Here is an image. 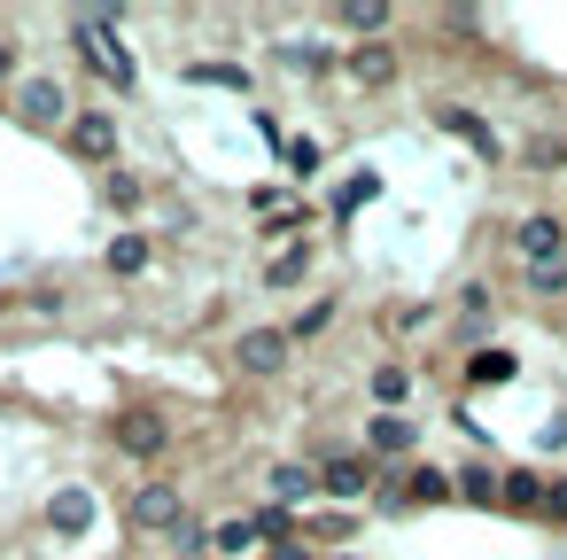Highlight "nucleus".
<instances>
[{"label": "nucleus", "mask_w": 567, "mask_h": 560, "mask_svg": "<svg viewBox=\"0 0 567 560\" xmlns=\"http://www.w3.org/2000/svg\"><path fill=\"white\" fill-rule=\"evenodd\" d=\"M513 250H520V265H528V288L536 296H567V218H520V234H513Z\"/></svg>", "instance_id": "f257e3e1"}, {"label": "nucleus", "mask_w": 567, "mask_h": 560, "mask_svg": "<svg viewBox=\"0 0 567 560\" xmlns=\"http://www.w3.org/2000/svg\"><path fill=\"white\" fill-rule=\"evenodd\" d=\"M79 55H86L102 79L133 86V55H125V40H117V9H86V17H79Z\"/></svg>", "instance_id": "f03ea898"}, {"label": "nucleus", "mask_w": 567, "mask_h": 560, "mask_svg": "<svg viewBox=\"0 0 567 560\" xmlns=\"http://www.w3.org/2000/svg\"><path fill=\"white\" fill-rule=\"evenodd\" d=\"M110 436H117V451H133V459H164V451H172V428H164L156 405H125Z\"/></svg>", "instance_id": "7ed1b4c3"}, {"label": "nucleus", "mask_w": 567, "mask_h": 560, "mask_svg": "<svg viewBox=\"0 0 567 560\" xmlns=\"http://www.w3.org/2000/svg\"><path fill=\"white\" fill-rule=\"evenodd\" d=\"M133 529H148V537H179V529H187V498H179L172 482H141V490H133Z\"/></svg>", "instance_id": "20e7f679"}, {"label": "nucleus", "mask_w": 567, "mask_h": 560, "mask_svg": "<svg viewBox=\"0 0 567 560\" xmlns=\"http://www.w3.org/2000/svg\"><path fill=\"white\" fill-rule=\"evenodd\" d=\"M71 156L110 164V156H117V118H110V110H79V118H71Z\"/></svg>", "instance_id": "39448f33"}, {"label": "nucleus", "mask_w": 567, "mask_h": 560, "mask_svg": "<svg viewBox=\"0 0 567 560\" xmlns=\"http://www.w3.org/2000/svg\"><path fill=\"white\" fill-rule=\"evenodd\" d=\"M234 366H241V374H280V366H288V327H249V335L234 343Z\"/></svg>", "instance_id": "423d86ee"}, {"label": "nucleus", "mask_w": 567, "mask_h": 560, "mask_svg": "<svg viewBox=\"0 0 567 560\" xmlns=\"http://www.w3.org/2000/svg\"><path fill=\"white\" fill-rule=\"evenodd\" d=\"M17 118H24V125H63V118H79V110L63 102L55 79H24V86H17Z\"/></svg>", "instance_id": "0eeeda50"}, {"label": "nucleus", "mask_w": 567, "mask_h": 560, "mask_svg": "<svg viewBox=\"0 0 567 560\" xmlns=\"http://www.w3.org/2000/svg\"><path fill=\"white\" fill-rule=\"evenodd\" d=\"M319 490H334V498H365V490H373V475H365V459L334 451V459L319 467Z\"/></svg>", "instance_id": "6e6552de"}, {"label": "nucleus", "mask_w": 567, "mask_h": 560, "mask_svg": "<svg viewBox=\"0 0 567 560\" xmlns=\"http://www.w3.org/2000/svg\"><path fill=\"white\" fill-rule=\"evenodd\" d=\"M350 79H358V86H389V79H396V55H389L381 40H358V48H350Z\"/></svg>", "instance_id": "1a4fd4ad"}, {"label": "nucleus", "mask_w": 567, "mask_h": 560, "mask_svg": "<svg viewBox=\"0 0 567 560\" xmlns=\"http://www.w3.org/2000/svg\"><path fill=\"white\" fill-rule=\"evenodd\" d=\"M435 125H443L451 141H466L474 156H497V133H489V125H482L474 110H435Z\"/></svg>", "instance_id": "9d476101"}, {"label": "nucleus", "mask_w": 567, "mask_h": 560, "mask_svg": "<svg viewBox=\"0 0 567 560\" xmlns=\"http://www.w3.org/2000/svg\"><path fill=\"white\" fill-rule=\"evenodd\" d=\"M48 521H55V537H86V529H94V498H86V490H55Z\"/></svg>", "instance_id": "9b49d317"}, {"label": "nucleus", "mask_w": 567, "mask_h": 560, "mask_svg": "<svg viewBox=\"0 0 567 560\" xmlns=\"http://www.w3.org/2000/svg\"><path fill=\"white\" fill-rule=\"evenodd\" d=\"M365 444H373L381 459H404V451H412V420H396V413H381V420L365 428Z\"/></svg>", "instance_id": "f8f14e48"}, {"label": "nucleus", "mask_w": 567, "mask_h": 560, "mask_svg": "<svg viewBox=\"0 0 567 560\" xmlns=\"http://www.w3.org/2000/svg\"><path fill=\"white\" fill-rule=\"evenodd\" d=\"M513 374H520L513 350H474V358H466V381H482V389H489V381H513Z\"/></svg>", "instance_id": "ddd939ff"}, {"label": "nucleus", "mask_w": 567, "mask_h": 560, "mask_svg": "<svg viewBox=\"0 0 567 560\" xmlns=\"http://www.w3.org/2000/svg\"><path fill=\"white\" fill-rule=\"evenodd\" d=\"M544 490H551V482H536V475H528V467H513V475H505V490H497V498H505V506H520V513H544Z\"/></svg>", "instance_id": "4468645a"}, {"label": "nucleus", "mask_w": 567, "mask_h": 560, "mask_svg": "<svg viewBox=\"0 0 567 560\" xmlns=\"http://www.w3.org/2000/svg\"><path fill=\"white\" fill-rule=\"evenodd\" d=\"M311 490H319V475H311V467H272V498H280V506H303Z\"/></svg>", "instance_id": "2eb2a0df"}, {"label": "nucleus", "mask_w": 567, "mask_h": 560, "mask_svg": "<svg viewBox=\"0 0 567 560\" xmlns=\"http://www.w3.org/2000/svg\"><path fill=\"white\" fill-rule=\"evenodd\" d=\"M404 498H412V506H435V498H451V475H443V467H412V475H404Z\"/></svg>", "instance_id": "dca6fc26"}, {"label": "nucleus", "mask_w": 567, "mask_h": 560, "mask_svg": "<svg viewBox=\"0 0 567 560\" xmlns=\"http://www.w3.org/2000/svg\"><path fill=\"white\" fill-rule=\"evenodd\" d=\"M187 79H195V86H226V94H249V71H234V63H187Z\"/></svg>", "instance_id": "f3484780"}, {"label": "nucleus", "mask_w": 567, "mask_h": 560, "mask_svg": "<svg viewBox=\"0 0 567 560\" xmlns=\"http://www.w3.org/2000/svg\"><path fill=\"white\" fill-rule=\"evenodd\" d=\"M257 537H265L257 521H218V529H210V552H249Z\"/></svg>", "instance_id": "a211bd4d"}, {"label": "nucleus", "mask_w": 567, "mask_h": 560, "mask_svg": "<svg viewBox=\"0 0 567 560\" xmlns=\"http://www.w3.org/2000/svg\"><path fill=\"white\" fill-rule=\"evenodd\" d=\"M342 24H350V32H389V0H350Z\"/></svg>", "instance_id": "6ab92c4d"}, {"label": "nucleus", "mask_w": 567, "mask_h": 560, "mask_svg": "<svg viewBox=\"0 0 567 560\" xmlns=\"http://www.w3.org/2000/svg\"><path fill=\"white\" fill-rule=\"evenodd\" d=\"M141 265H148V242L141 234H117L110 242V273H141Z\"/></svg>", "instance_id": "aec40b11"}, {"label": "nucleus", "mask_w": 567, "mask_h": 560, "mask_svg": "<svg viewBox=\"0 0 567 560\" xmlns=\"http://www.w3.org/2000/svg\"><path fill=\"white\" fill-rule=\"evenodd\" d=\"M373 195H381V180H373V172H358V180L334 195V218H350V211H358V203H373Z\"/></svg>", "instance_id": "412c9836"}, {"label": "nucleus", "mask_w": 567, "mask_h": 560, "mask_svg": "<svg viewBox=\"0 0 567 560\" xmlns=\"http://www.w3.org/2000/svg\"><path fill=\"white\" fill-rule=\"evenodd\" d=\"M404 389H412L404 366H381V374H373V397H381V405H404Z\"/></svg>", "instance_id": "4be33fe9"}, {"label": "nucleus", "mask_w": 567, "mask_h": 560, "mask_svg": "<svg viewBox=\"0 0 567 560\" xmlns=\"http://www.w3.org/2000/svg\"><path fill=\"white\" fill-rule=\"evenodd\" d=\"M303 265H311V250H288V257H272V273H265V281H272V288H288V281H303Z\"/></svg>", "instance_id": "5701e85b"}, {"label": "nucleus", "mask_w": 567, "mask_h": 560, "mask_svg": "<svg viewBox=\"0 0 567 560\" xmlns=\"http://www.w3.org/2000/svg\"><path fill=\"white\" fill-rule=\"evenodd\" d=\"M458 490H466V498H497V490H505V482H497V475H489V467H466V475H458Z\"/></svg>", "instance_id": "b1692460"}, {"label": "nucleus", "mask_w": 567, "mask_h": 560, "mask_svg": "<svg viewBox=\"0 0 567 560\" xmlns=\"http://www.w3.org/2000/svg\"><path fill=\"white\" fill-rule=\"evenodd\" d=\"M110 203H117V211H133V203H141V180H125V172H110Z\"/></svg>", "instance_id": "393cba45"}, {"label": "nucleus", "mask_w": 567, "mask_h": 560, "mask_svg": "<svg viewBox=\"0 0 567 560\" xmlns=\"http://www.w3.org/2000/svg\"><path fill=\"white\" fill-rule=\"evenodd\" d=\"M327 319H334V304H311V312H303V319H296V327H288V343H296V335H319V327H327Z\"/></svg>", "instance_id": "a878e982"}, {"label": "nucleus", "mask_w": 567, "mask_h": 560, "mask_svg": "<svg viewBox=\"0 0 567 560\" xmlns=\"http://www.w3.org/2000/svg\"><path fill=\"white\" fill-rule=\"evenodd\" d=\"M544 513H551V521H567V482H551V490H544Z\"/></svg>", "instance_id": "bb28decb"}, {"label": "nucleus", "mask_w": 567, "mask_h": 560, "mask_svg": "<svg viewBox=\"0 0 567 560\" xmlns=\"http://www.w3.org/2000/svg\"><path fill=\"white\" fill-rule=\"evenodd\" d=\"M272 560H311V552H303V544H296V537H288V544H280V552H272Z\"/></svg>", "instance_id": "cd10ccee"}, {"label": "nucleus", "mask_w": 567, "mask_h": 560, "mask_svg": "<svg viewBox=\"0 0 567 560\" xmlns=\"http://www.w3.org/2000/svg\"><path fill=\"white\" fill-rule=\"evenodd\" d=\"M9 71H17V48H9V40H0V79H9Z\"/></svg>", "instance_id": "c85d7f7f"}]
</instances>
